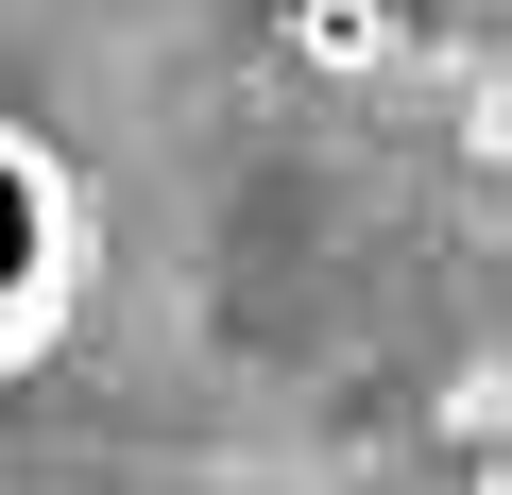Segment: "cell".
Instances as JSON below:
<instances>
[{
	"mask_svg": "<svg viewBox=\"0 0 512 495\" xmlns=\"http://www.w3.org/2000/svg\"><path fill=\"white\" fill-rule=\"evenodd\" d=\"M69 308H86V188L35 120H0V376L52 359Z\"/></svg>",
	"mask_w": 512,
	"mask_h": 495,
	"instance_id": "cell-1",
	"label": "cell"
}]
</instances>
